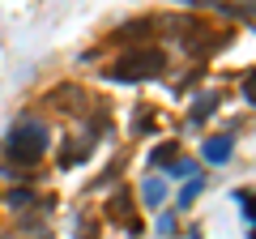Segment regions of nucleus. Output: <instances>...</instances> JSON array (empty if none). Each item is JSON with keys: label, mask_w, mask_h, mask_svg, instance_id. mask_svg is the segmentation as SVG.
I'll list each match as a JSON object with an SVG mask.
<instances>
[{"label": "nucleus", "mask_w": 256, "mask_h": 239, "mask_svg": "<svg viewBox=\"0 0 256 239\" xmlns=\"http://www.w3.org/2000/svg\"><path fill=\"white\" fill-rule=\"evenodd\" d=\"M175 158H180V146H175V141H166V146H158L154 154H150V162H154V166H171Z\"/></svg>", "instance_id": "0eeeda50"}, {"label": "nucleus", "mask_w": 256, "mask_h": 239, "mask_svg": "<svg viewBox=\"0 0 256 239\" xmlns=\"http://www.w3.org/2000/svg\"><path fill=\"white\" fill-rule=\"evenodd\" d=\"M166 68V56L158 47H137V52H124L120 60H111L107 77L111 82H146V77H158Z\"/></svg>", "instance_id": "f03ea898"}, {"label": "nucleus", "mask_w": 256, "mask_h": 239, "mask_svg": "<svg viewBox=\"0 0 256 239\" xmlns=\"http://www.w3.org/2000/svg\"><path fill=\"white\" fill-rule=\"evenodd\" d=\"M141 201H146L150 210H154V205H162V201H166V180H162V175H158V180H154V175H150L146 184H141Z\"/></svg>", "instance_id": "39448f33"}, {"label": "nucleus", "mask_w": 256, "mask_h": 239, "mask_svg": "<svg viewBox=\"0 0 256 239\" xmlns=\"http://www.w3.org/2000/svg\"><path fill=\"white\" fill-rule=\"evenodd\" d=\"M47 150H52V128H47L43 120H34V116H22L9 128V137H4V154H9L18 166L43 162Z\"/></svg>", "instance_id": "f257e3e1"}, {"label": "nucleus", "mask_w": 256, "mask_h": 239, "mask_svg": "<svg viewBox=\"0 0 256 239\" xmlns=\"http://www.w3.org/2000/svg\"><path fill=\"white\" fill-rule=\"evenodd\" d=\"M230 154H235V137H210L201 146V158H205V162H214V166L230 162Z\"/></svg>", "instance_id": "7ed1b4c3"}, {"label": "nucleus", "mask_w": 256, "mask_h": 239, "mask_svg": "<svg viewBox=\"0 0 256 239\" xmlns=\"http://www.w3.org/2000/svg\"><path fill=\"white\" fill-rule=\"evenodd\" d=\"M214 107H218V90H210V94H201V98L192 102V116H188V124H205V120L214 116Z\"/></svg>", "instance_id": "20e7f679"}, {"label": "nucleus", "mask_w": 256, "mask_h": 239, "mask_svg": "<svg viewBox=\"0 0 256 239\" xmlns=\"http://www.w3.org/2000/svg\"><path fill=\"white\" fill-rule=\"evenodd\" d=\"M30 205H38V196L30 188H13L9 192V210H30Z\"/></svg>", "instance_id": "6e6552de"}, {"label": "nucleus", "mask_w": 256, "mask_h": 239, "mask_svg": "<svg viewBox=\"0 0 256 239\" xmlns=\"http://www.w3.org/2000/svg\"><path fill=\"white\" fill-rule=\"evenodd\" d=\"M201 188H205V180H201V175H196V180H188V184H184V192H180V205H184V210H188V205L196 201V192H201Z\"/></svg>", "instance_id": "1a4fd4ad"}, {"label": "nucleus", "mask_w": 256, "mask_h": 239, "mask_svg": "<svg viewBox=\"0 0 256 239\" xmlns=\"http://www.w3.org/2000/svg\"><path fill=\"white\" fill-rule=\"evenodd\" d=\"M171 230H175V218H171V214H162V218H158V235H171Z\"/></svg>", "instance_id": "9b49d317"}, {"label": "nucleus", "mask_w": 256, "mask_h": 239, "mask_svg": "<svg viewBox=\"0 0 256 239\" xmlns=\"http://www.w3.org/2000/svg\"><path fill=\"white\" fill-rule=\"evenodd\" d=\"M244 98H248V102H256V68L244 77Z\"/></svg>", "instance_id": "9d476101"}, {"label": "nucleus", "mask_w": 256, "mask_h": 239, "mask_svg": "<svg viewBox=\"0 0 256 239\" xmlns=\"http://www.w3.org/2000/svg\"><path fill=\"white\" fill-rule=\"evenodd\" d=\"M166 175H171V180H196V175H201V162H196V158H175L171 166H166Z\"/></svg>", "instance_id": "423d86ee"}, {"label": "nucleus", "mask_w": 256, "mask_h": 239, "mask_svg": "<svg viewBox=\"0 0 256 239\" xmlns=\"http://www.w3.org/2000/svg\"><path fill=\"white\" fill-rule=\"evenodd\" d=\"M192 239H201V230H196V226H192Z\"/></svg>", "instance_id": "f8f14e48"}]
</instances>
